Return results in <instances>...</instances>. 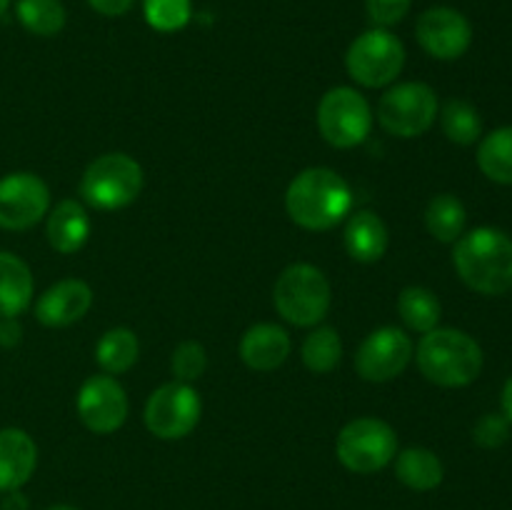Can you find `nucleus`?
<instances>
[{"mask_svg":"<svg viewBox=\"0 0 512 510\" xmlns=\"http://www.w3.org/2000/svg\"><path fill=\"white\" fill-rule=\"evenodd\" d=\"M478 168L493 183L512 185V125L493 130L480 140Z\"/></svg>","mask_w":512,"mask_h":510,"instance_id":"obj_24","label":"nucleus"},{"mask_svg":"<svg viewBox=\"0 0 512 510\" xmlns=\"http://www.w3.org/2000/svg\"><path fill=\"white\" fill-rule=\"evenodd\" d=\"M500 403H503V415L512 423V375L508 378V383H505L503 400H500Z\"/></svg>","mask_w":512,"mask_h":510,"instance_id":"obj_36","label":"nucleus"},{"mask_svg":"<svg viewBox=\"0 0 512 510\" xmlns=\"http://www.w3.org/2000/svg\"><path fill=\"white\" fill-rule=\"evenodd\" d=\"M90 8L100 15H108V18H118L125 15L135 5V0H88Z\"/></svg>","mask_w":512,"mask_h":510,"instance_id":"obj_33","label":"nucleus"},{"mask_svg":"<svg viewBox=\"0 0 512 510\" xmlns=\"http://www.w3.org/2000/svg\"><path fill=\"white\" fill-rule=\"evenodd\" d=\"M8 8H10V0H0V15H3Z\"/></svg>","mask_w":512,"mask_h":510,"instance_id":"obj_38","label":"nucleus"},{"mask_svg":"<svg viewBox=\"0 0 512 510\" xmlns=\"http://www.w3.org/2000/svg\"><path fill=\"white\" fill-rule=\"evenodd\" d=\"M48 510H78V508H73V505H53V508Z\"/></svg>","mask_w":512,"mask_h":510,"instance_id":"obj_37","label":"nucleus"},{"mask_svg":"<svg viewBox=\"0 0 512 510\" xmlns=\"http://www.w3.org/2000/svg\"><path fill=\"white\" fill-rule=\"evenodd\" d=\"M143 190V168L125 153H105L85 168L80 195L98 210H118L133 203Z\"/></svg>","mask_w":512,"mask_h":510,"instance_id":"obj_5","label":"nucleus"},{"mask_svg":"<svg viewBox=\"0 0 512 510\" xmlns=\"http://www.w3.org/2000/svg\"><path fill=\"white\" fill-rule=\"evenodd\" d=\"M398 313L410 330L425 335L438 328L443 308H440V300L433 290L423 288V285H410L400 293Z\"/></svg>","mask_w":512,"mask_h":510,"instance_id":"obj_23","label":"nucleus"},{"mask_svg":"<svg viewBox=\"0 0 512 510\" xmlns=\"http://www.w3.org/2000/svg\"><path fill=\"white\" fill-rule=\"evenodd\" d=\"M45 235H48L50 248L58 250V253H78L90 235V218L83 205L78 200H60L50 210Z\"/></svg>","mask_w":512,"mask_h":510,"instance_id":"obj_18","label":"nucleus"},{"mask_svg":"<svg viewBox=\"0 0 512 510\" xmlns=\"http://www.w3.org/2000/svg\"><path fill=\"white\" fill-rule=\"evenodd\" d=\"M388 228L373 210H360L350 215L345 225V248L358 263H378L388 250Z\"/></svg>","mask_w":512,"mask_h":510,"instance_id":"obj_19","label":"nucleus"},{"mask_svg":"<svg viewBox=\"0 0 512 510\" xmlns=\"http://www.w3.org/2000/svg\"><path fill=\"white\" fill-rule=\"evenodd\" d=\"M50 208V190L38 175L10 173L0 178V228L28 230Z\"/></svg>","mask_w":512,"mask_h":510,"instance_id":"obj_12","label":"nucleus"},{"mask_svg":"<svg viewBox=\"0 0 512 510\" xmlns=\"http://www.w3.org/2000/svg\"><path fill=\"white\" fill-rule=\"evenodd\" d=\"M440 125L448 140L458 145H473L483 135V120H480L478 110L465 100H448L440 110Z\"/></svg>","mask_w":512,"mask_h":510,"instance_id":"obj_28","label":"nucleus"},{"mask_svg":"<svg viewBox=\"0 0 512 510\" xmlns=\"http://www.w3.org/2000/svg\"><path fill=\"white\" fill-rule=\"evenodd\" d=\"M303 355L305 368L313 370V373H330V370L338 368L340 358H343V343H340V335L335 328H315L308 338L303 340Z\"/></svg>","mask_w":512,"mask_h":510,"instance_id":"obj_27","label":"nucleus"},{"mask_svg":"<svg viewBox=\"0 0 512 510\" xmlns=\"http://www.w3.org/2000/svg\"><path fill=\"white\" fill-rule=\"evenodd\" d=\"M33 300V275L13 253L0 250V318H15Z\"/></svg>","mask_w":512,"mask_h":510,"instance_id":"obj_20","label":"nucleus"},{"mask_svg":"<svg viewBox=\"0 0 512 510\" xmlns=\"http://www.w3.org/2000/svg\"><path fill=\"white\" fill-rule=\"evenodd\" d=\"M198 390L190 383H165L153 390L145 403V425L160 440H180L195 430L200 420Z\"/></svg>","mask_w":512,"mask_h":510,"instance_id":"obj_10","label":"nucleus"},{"mask_svg":"<svg viewBox=\"0 0 512 510\" xmlns=\"http://www.w3.org/2000/svg\"><path fill=\"white\" fill-rule=\"evenodd\" d=\"M318 128L333 148H355L370 135L373 110L358 90L340 85L320 98Z\"/></svg>","mask_w":512,"mask_h":510,"instance_id":"obj_8","label":"nucleus"},{"mask_svg":"<svg viewBox=\"0 0 512 510\" xmlns=\"http://www.w3.org/2000/svg\"><path fill=\"white\" fill-rule=\"evenodd\" d=\"M413 0H365V10L375 28H390L398 25L408 15Z\"/></svg>","mask_w":512,"mask_h":510,"instance_id":"obj_32","label":"nucleus"},{"mask_svg":"<svg viewBox=\"0 0 512 510\" xmlns=\"http://www.w3.org/2000/svg\"><path fill=\"white\" fill-rule=\"evenodd\" d=\"M453 263L460 280L480 295L512 290V238L498 228H475L455 240Z\"/></svg>","mask_w":512,"mask_h":510,"instance_id":"obj_1","label":"nucleus"},{"mask_svg":"<svg viewBox=\"0 0 512 510\" xmlns=\"http://www.w3.org/2000/svg\"><path fill=\"white\" fill-rule=\"evenodd\" d=\"M75 408L85 428L108 435L115 433L128 418V395L113 375H93L80 385Z\"/></svg>","mask_w":512,"mask_h":510,"instance_id":"obj_14","label":"nucleus"},{"mask_svg":"<svg viewBox=\"0 0 512 510\" xmlns=\"http://www.w3.org/2000/svg\"><path fill=\"white\" fill-rule=\"evenodd\" d=\"M510 435V420L503 413H488L475 423L473 440L480 448H500Z\"/></svg>","mask_w":512,"mask_h":510,"instance_id":"obj_31","label":"nucleus"},{"mask_svg":"<svg viewBox=\"0 0 512 510\" xmlns=\"http://www.w3.org/2000/svg\"><path fill=\"white\" fill-rule=\"evenodd\" d=\"M15 15L28 33L40 38L58 35L65 28V8L60 0H18Z\"/></svg>","mask_w":512,"mask_h":510,"instance_id":"obj_26","label":"nucleus"},{"mask_svg":"<svg viewBox=\"0 0 512 510\" xmlns=\"http://www.w3.org/2000/svg\"><path fill=\"white\" fill-rule=\"evenodd\" d=\"M330 283L323 270L310 263L288 265L278 275L273 303L280 318L298 328H313L330 310Z\"/></svg>","mask_w":512,"mask_h":510,"instance_id":"obj_4","label":"nucleus"},{"mask_svg":"<svg viewBox=\"0 0 512 510\" xmlns=\"http://www.w3.org/2000/svg\"><path fill=\"white\" fill-rule=\"evenodd\" d=\"M418 368L440 388H463L483 370V350L458 328H435L420 338L415 350Z\"/></svg>","mask_w":512,"mask_h":510,"instance_id":"obj_3","label":"nucleus"},{"mask_svg":"<svg viewBox=\"0 0 512 510\" xmlns=\"http://www.w3.org/2000/svg\"><path fill=\"white\" fill-rule=\"evenodd\" d=\"M405 65V48L388 28H370L350 43L345 55L348 75L363 88H383L400 75Z\"/></svg>","mask_w":512,"mask_h":510,"instance_id":"obj_6","label":"nucleus"},{"mask_svg":"<svg viewBox=\"0 0 512 510\" xmlns=\"http://www.w3.org/2000/svg\"><path fill=\"white\" fill-rule=\"evenodd\" d=\"M38 465V448L20 428L0 430V493L20 490Z\"/></svg>","mask_w":512,"mask_h":510,"instance_id":"obj_16","label":"nucleus"},{"mask_svg":"<svg viewBox=\"0 0 512 510\" xmlns=\"http://www.w3.org/2000/svg\"><path fill=\"white\" fill-rule=\"evenodd\" d=\"M395 475L410 490H435L445 478V468L438 455L428 448H408L395 458Z\"/></svg>","mask_w":512,"mask_h":510,"instance_id":"obj_21","label":"nucleus"},{"mask_svg":"<svg viewBox=\"0 0 512 510\" xmlns=\"http://www.w3.org/2000/svg\"><path fill=\"white\" fill-rule=\"evenodd\" d=\"M3 510H28V500L20 495V490H10L3 500Z\"/></svg>","mask_w":512,"mask_h":510,"instance_id":"obj_35","label":"nucleus"},{"mask_svg":"<svg viewBox=\"0 0 512 510\" xmlns=\"http://www.w3.org/2000/svg\"><path fill=\"white\" fill-rule=\"evenodd\" d=\"M440 113L438 95L425 83H400L378 103V120L395 138H418L428 133Z\"/></svg>","mask_w":512,"mask_h":510,"instance_id":"obj_9","label":"nucleus"},{"mask_svg":"<svg viewBox=\"0 0 512 510\" xmlns=\"http://www.w3.org/2000/svg\"><path fill=\"white\" fill-rule=\"evenodd\" d=\"M465 220H468L465 205L460 203V198L450 193L435 195L428 203V210H425L428 233L435 240H440V243H455L463 235Z\"/></svg>","mask_w":512,"mask_h":510,"instance_id":"obj_25","label":"nucleus"},{"mask_svg":"<svg viewBox=\"0 0 512 510\" xmlns=\"http://www.w3.org/2000/svg\"><path fill=\"white\" fill-rule=\"evenodd\" d=\"M413 360V340L405 330L385 325L373 330L360 343L355 355V370L368 383H388L398 378Z\"/></svg>","mask_w":512,"mask_h":510,"instance_id":"obj_11","label":"nucleus"},{"mask_svg":"<svg viewBox=\"0 0 512 510\" xmlns=\"http://www.w3.org/2000/svg\"><path fill=\"white\" fill-rule=\"evenodd\" d=\"M290 220L305 230H330L350 213V185L330 168H308L293 178L285 193Z\"/></svg>","mask_w":512,"mask_h":510,"instance_id":"obj_2","label":"nucleus"},{"mask_svg":"<svg viewBox=\"0 0 512 510\" xmlns=\"http://www.w3.org/2000/svg\"><path fill=\"white\" fill-rule=\"evenodd\" d=\"M420 48L438 60H458L473 43V25L460 10L438 5L425 10L415 25Z\"/></svg>","mask_w":512,"mask_h":510,"instance_id":"obj_13","label":"nucleus"},{"mask_svg":"<svg viewBox=\"0 0 512 510\" xmlns=\"http://www.w3.org/2000/svg\"><path fill=\"white\" fill-rule=\"evenodd\" d=\"M335 453L353 473H375L398 455V435L380 418H355L340 430Z\"/></svg>","mask_w":512,"mask_h":510,"instance_id":"obj_7","label":"nucleus"},{"mask_svg":"<svg viewBox=\"0 0 512 510\" xmlns=\"http://www.w3.org/2000/svg\"><path fill=\"white\" fill-rule=\"evenodd\" d=\"M23 340V328L18 318H0V345L3 348H15Z\"/></svg>","mask_w":512,"mask_h":510,"instance_id":"obj_34","label":"nucleus"},{"mask_svg":"<svg viewBox=\"0 0 512 510\" xmlns=\"http://www.w3.org/2000/svg\"><path fill=\"white\" fill-rule=\"evenodd\" d=\"M93 305V290L83 280H60L50 285L35 303V318L45 328H68L78 323Z\"/></svg>","mask_w":512,"mask_h":510,"instance_id":"obj_15","label":"nucleus"},{"mask_svg":"<svg viewBox=\"0 0 512 510\" xmlns=\"http://www.w3.org/2000/svg\"><path fill=\"white\" fill-rule=\"evenodd\" d=\"M290 355L288 330L275 323H258L245 330L240 340V358L248 368L268 373L280 368Z\"/></svg>","mask_w":512,"mask_h":510,"instance_id":"obj_17","label":"nucleus"},{"mask_svg":"<svg viewBox=\"0 0 512 510\" xmlns=\"http://www.w3.org/2000/svg\"><path fill=\"white\" fill-rule=\"evenodd\" d=\"M140 345L130 328H110L95 345V360L108 375L128 373L138 363Z\"/></svg>","mask_w":512,"mask_h":510,"instance_id":"obj_22","label":"nucleus"},{"mask_svg":"<svg viewBox=\"0 0 512 510\" xmlns=\"http://www.w3.org/2000/svg\"><path fill=\"white\" fill-rule=\"evenodd\" d=\"M143 13L150 28L160 33H175L190 23L193 5L190 0H143Z\"/></svg>","mask_w":512,"mask_h":510,"instance_id":"obj_29","label":"nucleus"},{"mask_svg":"<svg viewBox=\"0 0 512 510\" xmlns=\"http://www.w3.org/2000/svg\"><path fill=\"white\" fill-rule=\"evenodd\" d=\"M170 365H173V373L180 383H193V380H198L200 375L205 373V368H208V353H205L203 345L195 343V340H185V343H180L178 348H175L173 363Z\"/></svg>","mask_w":512,"mask_h":510,"instance_id":"obj_30","label":"nucleus"}]
</instances>
